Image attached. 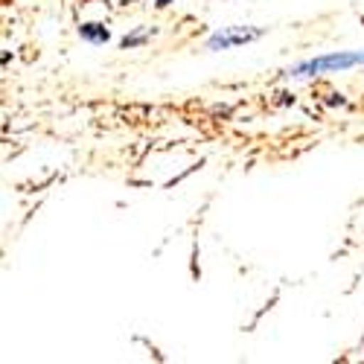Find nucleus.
<instances>
[{
	"label": "nucleus",
	"instance_id": "20e7f679",
	"mask_svg": "<svg viewBox=\"0 0 364 364\" xmlns=\"http://www.w3.org/2000/svg\"><path fill=\"white\" fill-rule=\"evenodd\" d=\"M146 38H149V33H140V36H129V38H123V50L140 47V44H146Z\"/></svg>",
	"mask_w": 364,
	"mask_h": 364
},
{
	"label": "nucleus",
	"instance_id": "7ed1b4c3",
	"mask_svg": "<svg viewBox=\"0 0 364 364\" xmlns=\"http://www.w3.org/2000/svg\"><path fill=\"white\" fill-rule=\"evenodd\" d=\"M82 38H87V41H97V44H102V41H108V29L105 26H100V23H85L82 29Z\"/></svg>",
	"mask_w": 364,
	"mask_h": 364
},
{
	"label": "nucleus",
	"instance_id": "f03ea898",
	"mask_svg": "<svg viewBox=\"0 0 364 364\" xmlns=\"http://www.w3.org/2000/svg\"><path fill=\"white\" fill-rule=\"evenodd\" d=\"M262 36V29H254V26H228L222 33H216L213 38L207 41L210 50H228V47H236V44H245V41H254Z\"/></svg>",
	"mask_w": 364,
	"mask_h": 364
},
{
	"label": "nucleus",
	"instance_id": "f257e3e1",
	"mask_svg": "<svg viewBox=\"0 0 364 364\" xmlns=\"http://www.w3.org/2000/svg\"><path fill=\"white\" fill-rule=\"evenodd\" d=\"M353 65H364V53H332V55H321V58H312V62H303V65L291 68L289 76L303 79V76H315V73H323V70H347Z\"/></svg>",
	"mask_w": 364,
	"mask_h": 364
}]
</instances>
